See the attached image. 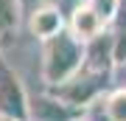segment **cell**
Listing matches in <instances>:
<instances>
[{"instance_id":"6da1fadb","label":"cell","mask_w":126,"mask_h":121,"mask_svg":"<svg viewBox=\"0 0 126 121\" xmlns=\"http://www.w3.org/2000/svg\"><path fill=\"white\" fill-rule=\"evenodd\" d=\"M39 51V76L45 87L62 85L73 73H79V68L84 65V42L79 37H73L67 28L59 31L48 40H42Z\"/></svg>"},{"instance_id":"7a4b0ae2","label":"cell","mask_w":126,"mask_h":121,"mask_svg":"<svg viewBox=\"0 0 126 121\" xmlns=\"http://www.w3.org/2000/svg\"><path fill=\"white\" fill-rule=\"evenodd\" d=\"M28 96L20 73L0 56V118L28 121Z\"/></svg>"},{"instance_id":"3957f363","label":"cell","mask_w":126,"mask_h":121,"mask_svg":"<svg viewBox=\"0 0 126 121\" xmlns=\"http://www.w3.org/2000/svg\"><path fill=\"white\" fill-rule=\"evenodd\" d=\"M84 116V110L67 104L50 90H39L36 96H28V121H76Z\"/></svg>"},{"instance_id":"277c9868","label":"cell","mask_w":126,"mask_h":121,"mask_svg":"<svg viewBox=\"0 0 126 121\" xmlns=\"http://www.w3.org/2000/svg\"><path fill=\"white\" fill-rule=\"evenodd\" d=\"M25 25H28V31H31V37H36V40H48V37H53L59 31H64L67 28V20H64V14L59 6L53 3H42V6H36V9L25 17Z\"/></svg>"},{"instance_id":"5b68a950","label":"cell","mask_w":126,"mask_h":121,"mask_svg":"<svg viewBox=\"0 0 126 121\" xmlns=\"http://www.w3.org/2000/svg\"><path fill=\"white\" fill-rule=\"evenodd\" d=\"M67 31L73 37H79L81 42H90V40H95V37H101L104 31H109V25L81 0L76 9L70 11V17H67Z\"/></svg>"},{"instance_id":"8992f818","label":"cell","mask_w":126,"mask_h":121,"mask_svg":"<svg viewBox=\"0 0 126 121\" xmlns=\"http://www.w3.org/2000/svg\"><path fill=\"white\" fill-rule=\"evenodd\" d=\"M95 107L104 113V121H126V85L109 87L98 101H93Z\"/></svg>"},{"instance_id":"52a82bcc","label":"cell","mask_w":126,"mask_h":121,"mask_svg":"<svg viewBox=\"0 0 126 121\" xmlns=\"http://www.w3.org/2000/svg\"><path fill=\"white\" fill-rule=\"evenodd\" d=\"M23 23H25V14L20 0H0V40L14 34Z\"/></svg>"},{"instance_id":"ba28073f","label":"cell","mask_w":126,"mask_h":121,"mask_svg":"<svg viewBox=\"0 0 126 121\" xmlns=\"http://www.w3.org/2000/svg\"><path fill=\"white\" fill-rule=\"evenodd\" d=\"M90 9L98 14V17L107 23L109 28H112V23H115V14H118V0H84Z\"/></svg>"},{"instance_id":"9c48e42d","label":"cell","mask_w":126,"mask_h":121,"mask_svg":"<svg viewBox=\"0 0 126 121\" xmlns=\"http://www.w3.org/2000/svg\"><path fill=\"white\" fill-rule=\"evenodd\" d=\"M112 59L115 65L126 62V28H112Z\"/></svg>"},{"instance_id":"30bf717a","label":"cell","mask_w":126,"mask_h":121,"mask_svg":"<svg viewBox=\"0 0 126 121\" xmlns=\"http://www.w3.org/2000/svg\"><path fill=\"white\" fill-rule=\"evenodd\" d=\"M115 28H126V0H118V14H115Z\"/></svg>"},{"instance_id":"8fae6325","label":"cell","mask_w":126,"mask_h":121,"mask_svg":"<svg viewBox=\"0 0 126 121\" xmlns=\"http://www.w3.org/2000/svg\"><path fill=\"white\" fill-rule=\"evenodd\" d=\"M42 3H45V0H20V6H23V14H25V17L36 9V6H42Z\"/></svg>"},{"instance_id":"7c38bea8","label":"cell","mask_w":126,"mask_h":121,"mask_svg":"<svg viewBox=\"0 0 126 121\" xmlns=\"http://www.w3.org/2000/svg\"><path fill=\"white\" fill-rule=\"evenodd\" d=\"M76 121H93L90 116H87V113H84V116H81V118H76Z\"/></svg>"},{"instance_id":"4fadbf2b","label":"cell","mask_w":126,"mask_h":121,"mask_svg":"<svg viewBox=\"0 0 126 121\" xmlns=\"http://www.w3.org/2000/svg\"><path fill=\"white\" fill-rule=\"evenodd\" d=\"M0 56H3V40H0Z\"/></svg>"},{"instance_id":"5bb4252c","label":"cell","mask_w":126,"mask_h":121,"mask_svg":"<svg viewBox=\"0 0 126 121\" xmlns=\"http://www.w3.org/2000/svg\"><path fill=\"white\" fill-rule=\"evenodd\" d=\"M0 121H14V118H0Z\"/></svg>"}]
</instances>
